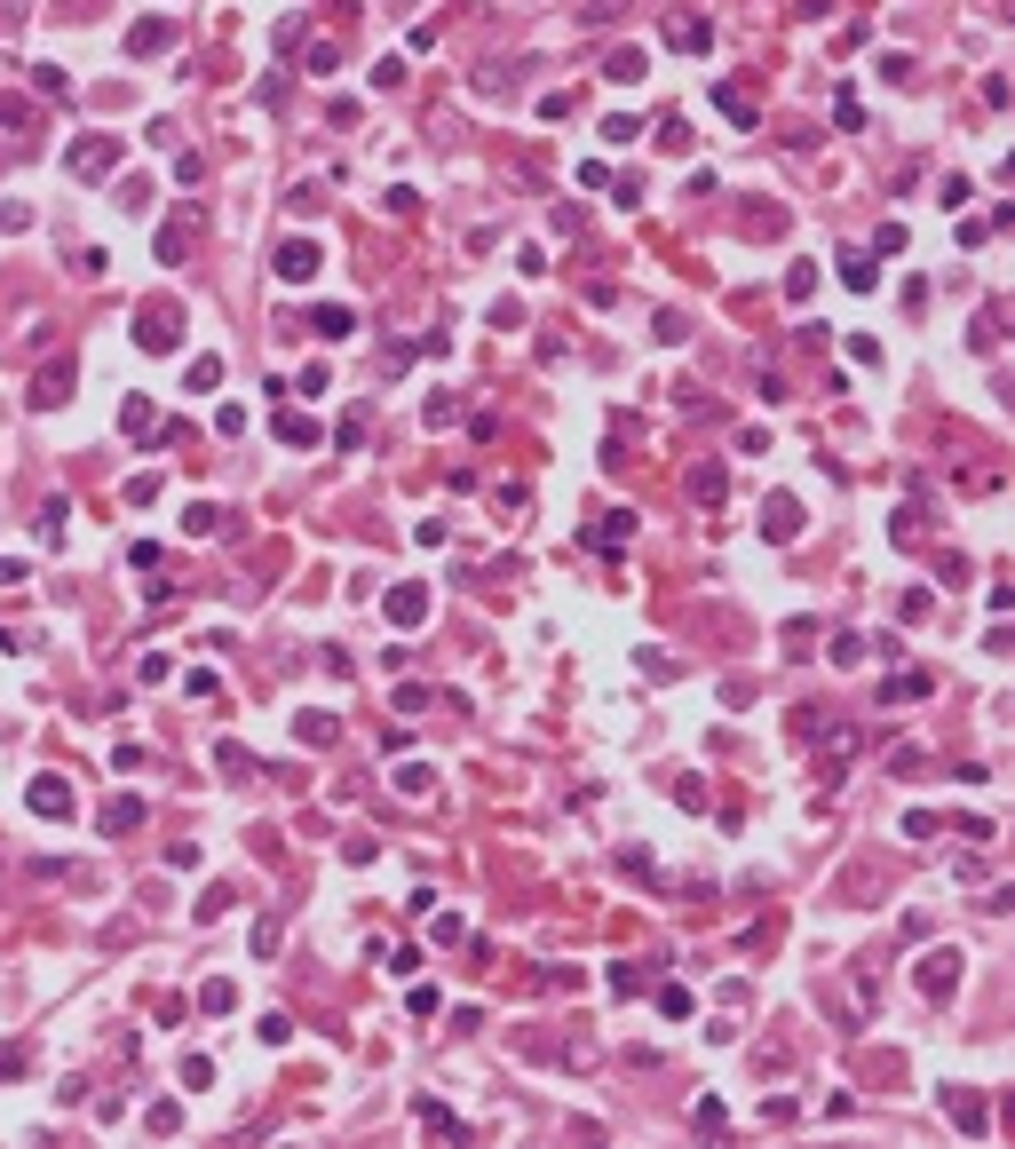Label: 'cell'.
<instances>
[{"mask_svg":"<svg viewBox=\"0 0 1015 1149\" xmlns=\"http://www.w3.org/2000/svg\"><path fill=\"white\" fill-rule=\"evenodd\" d=\"M119 159H127V135H80V143L64 151V167H72L80 183H96V175H112Z\"/></svg>","mask_w":1015,"mask_h":1149,"instance_id":"obj_1","label":"cell"},{"mask_svg":"<svg viewBox=\"0 0 1015 1149\" xmlns=\"http://www.w3.org/2000/svg\"><path fill=\"white\" fill-rule=\"evenodd\" d=\"M381 619H389V627H421V619H429V587H421V579H397V587L381 595Z\"/></svg>","mask_w":1015,"mask_h":1149,"instance_id":"obj_2","label":"cell"},{"mask_svg":"<svg viewBox=\"0 0 1015 1149\" xmlns=\"http://www.w3.org/2000/svg\"><path fill=\"white\" fill-rule=\"evenodd\" d=\"M175 341H183V325H175V310H167V302H151V310L135 317V349H151V357H167Z\"/></svg>","mask_w":1015,"mask_h":1149,"instance_id":"obj_3","label":"cell"},{"mask_svg":"<svg viewBox=\"0 0 1015 1149\" xmlns=\"http://www.w3.org/2000/svg\"><path fill=\"white\" fill-rule=\"evenodd\" d=\"M318 262H326V254H318V238H286V246H278V262H270V270H278V278H286V286H310V278H318Z\"/></svg>","mask_w":1015,"mask_h":1149,"instance_id":"obj_4","label":"cell"},{"mask_svg":"<svg viewBox=\"0 0 1015 1149\" xmlns=\"http://www.w3.org/2000/svg\"><path fill=\"white\" fill-rule=\"evenodd\" d=\"M24 809H32V817H72V785H64V777H32V785H24Z\"/></svg>","mask_w":1015,"mask_h":1149,"instance_id":"obj_5","label":"cell"},{"mask_svg":"<svg viewBox=\"0 0 1015 1149\" xmlns=\"http://www.w3.org/2000/svg\"><path fill=\"white\" fill-rule=\"evenodd\" d=\"M175 32H183L175 16H143V24L127 32V56H159V48H175Z\"/></svg>","mask_w":1015,"mask_h":1149,"instance_id":"obj_6","label":"cell"},{"mask_svg":"<svg viewBox=\"0 0 1015 1149\" xmlns=\"http://www.w3.org/2000/svg\"><path fill=\"white\" fill-rule=\"evenodd\" d=\"M667 48H682V56H706V48H714V24H706V16H667Z\"/></svg>","mask_w":1015,"mask_h":1149,"instance_id":"obj_7","label":"cell"},{"mask_svg":"<svg viewBox=\"0 0 1015 1149\" xmlns=\"http://www.w3.org/2000/svg\"><path fill=\"white\" fill-rule=\"evenodd\" d=\"M952 983H960V951H928V959H920V991H928V999H944Z\"/></svg>","mask_w":1015,"mask_h":1149,"instance_id":"obj_8","label":"cell"},{"mask_svg":"<svg viewBox=\"0 0 1015 1149\" xmlns=\"http://www.w3.org/2000/svg\"><path fill=\"white\" fill-rule=\"evenodd\" d=\"M104 833H112V840L143 833V801H135V793H112V801H104Z\"/></svg>","mask_w":1015,"mask_h":1149,"instance_id":"obj_9","label":"cell"},{"mask_svg":"<svg viewBox=\"0 0 1015 1149\" xmlns=\"http://www.w3.org/2000/svg\"><path fill=\"white\" fill-rule=\"evenodd\" d=\"M64 397H72V365H48V373L32 381V413H56Z\"/></svg>","mask_w":1015,"mask_h":1149,"instance_id":"obj_10","label":"cell"},{"mask_svg":"<svg viewBox=\"0 0 1015 1149\" xmlns=\"http://www.w3.org/2000/svg\"><path fill=\"white\" fill-rule=\"evenodd\" d=\"M762 539H778V547H786V539H801V508H793L786 492H778V500L762 508Z\"/></svg>","mask_w":1015,"mask_h":1149,"instance_id":"obj_11","label":"cell"},{"mask_svg":"<svg viewBox=\"0 0 1015 1149\" xmlns=\"http://www.w3.org/2000/svg\"><path fill=\"white\" fill-rule=\"evenodd\" d=\"M643 72H651V56H643V48H611V64H603V80H611V88H635Z\"/></svg>","mask_w":1015,"mask_h":1149,"instance_id":"obj_12","label":"cell"},{"mask_svg":"<svg viewBox=\"0 0 1015 1149\" xmlns=\"http://www.w3.org/2000/svg\"><path fill=\"white\" fill-rule=\"evenodd\" d=\"M310 325H318L326 341H349V333H357V310H349V302H326V310H310Z\"/></svg>","mask_w":1015,"mask_h":1149,"instance_id":"obj_13","label":"cell"},{"mask_svg":"<svg viewBox=\"0 0 1015 1149\" xmlns=\"http://www.w3.org/2000/svg\"><path fill=\"white\" fill-rule=\"evenodd\" d=\"M841 286H849V294H873V286H881L873 254H841Z\"/></svg>","mask_w":1015,"mask_h":1149,"instance_id":"obj_14","label":"cell"},{"mask_svg":"<svg viewBox=\"0 0 1015 1149\" xmlns=\"http://www.w3.org/2000/svg\"><path fill=\"white\" fill-rule=\"evenodd\" d=\"M397 793H405V801H429V793H437V769H429V761H405V769H397Z\"/></svg>","mask_w":1015,"mask_h":1149,"instance_id":"obj_15","label":"cell"},{"mask_svg":"<svg viewBox=\"0 0 1015 1149\" xmlns=\"http://www.w3.org/2000/svg\"><path fill=\"white\" fill-rule=\"evenodd\" d=\"M944 1110H952V1126H960V1134H984V1102H976V1094H960V1086H952V1094H944Z\"/></svg>","mask_w":1015,"mask_h":1149,"instance_id":"obj_16","label":"cell"},{"mask_svg":"<svg viewBox=\"0 0 1015 1149\" xmlns=\"http://www.w3.org/2000/svg\"><path fill=\"white\" fill-rule=\"evenodd\" d=\"M119 428H127V436H159V413H151V397H127V405H119Z\"/></svg>","mask_w":1015,"mask_h":1149,"instance_id":"obj_17","label":"cell"},{"mask_svg":"<svg viewBox=\"0 0 1015 1149\" xmlns=\"http://www.w3.org/2000/svg\"><path fill=\"white\" fill-rule=\"evenodd\" d=\"M690 492H698V500H706V508H714V500H722V492H730V476H722V460H706V468H698V476H690Z\"/></svg>","mask_w":1015,"mask_h":1149,"instance_id":"obj_18","label":"cell"},{"mask_svg":"<svg viewBox=\"0 0 1015 1149\" xmlns=\"http://www.w3.org/2000/svg\"><path fill=\"white\" fill-rule=\"evenodd\" d=\"M968 199H976V183H968V175H944V183H936V207H944V214H960Z\"/></svg>","mask_w":1015,"mask_h":1149,"instance_id":"obj_19","label":"cell"},{"mask_svg":"<svg viewBox=\"0 0 1015 1149\" xmlns=\"http://www.w3.org/2000/svg\"><path fill=\"white\" fill-rule=\"evenodd\" d=\"M928 690H936V682L912 666V674H897V682H881V706H889V698H928Z\"/></svg>","mask_w":1015,"mask_h":1149,"instance_id":"obj_20","label":"cell"},{"mask_svg":"<svg viewBox=\"0 0 1015 1149\" xmlns=\"http://www.w3.org/2000/svg\"><path fill=\"white\" fill-rule=\"evenodd\" d=\"M278 444H318V420L310 413H278Z\"/></svg>","mask_w":1015,"mask_h":1149,"instance_id":"obj_21","label":"cell"},{"mask_svg":"<svg viewBox=\"0 0 1015 1149\" xmlns=\"http://www.w3.org/2000/svg\"><path fill=\"white\" fill-rule=\"evenodd\" d=\"M627 531H635V516H603V523H595V547H603V555H619V547H627Z\"/></svg>","mask_w":1015,"mask_h":1149,"instance_id":"obj_22","label":"cell"},{"mask_svg":"<svg viewBox=\"0 0 1015 1149\" xmlns=\"http://www.w3.org/2000/svg\"><path fill=\"white\" fill-rule=\"evenodd\" d=\"M421 1126H429V1134H445V1142H460V1134H468V1126L452 1118L445 1102H421Z\"/></svg>","mask_w":1015,"mask_h":1149,"instance_id":"obj_23","label":"cell"},{"mask_svg":"<svg viewBox=\"0 0 1015 1149\" xmlns=\"http://www.w3.org/2000/svg\"><path fill=\"white\" fill-rule=\"evenodd\" d=\"M199 1007H207V1015H230V1007H238V991L215 975V983H199Z\"/></svg>","mask_w":1015,"mask_h":1149,"instance_id":"obj_24","label":"cell"},{"mask_svg":"<svg viewBox=\"0 0 1015 1149\" xmlns=\"http://www.w3.org/2000/svg\"><path fill=\"white\" fill-rule=\"evenodd\" d=\"M294 730H302V745H334V730H341V722H334V714H302Z\"/></svg>","mask_w":1015,"mask_h":1149,"instance_id":"obj_25","label":"cell"},{"mask_svg":"<svg viewBox=\"0 0 1015 1149\" xmlns=\"http://www.w3.org/2000/svg\"><path fill=\"white\" fill-rule=\"evenodd\" d=\"M32 88H40V96H72V80H64L56 64H32Z\"/></svg>","mask_w":1015,"mask_h":1149,"instance_id":"obj_26","label":"cell"},{"mask_svg":"<svg viewBox=\"0 0 1015 1149\" xmlns=\"http://www.w3.org/2000/svg\"><path fill=\"white\" fill-rule=\"evenodd\" d=\"M143 1126H151V1134H175V1126H183V1102H151V1118H143Z\"/></svg>","mask_w":1015,"mask_h":1149,"instance_id":"obj_27","label":"cell"},{"mask_svg":"<svg viewBox=\"0 0 1015 1149\" xmlns=\"http://www.w3.org/2000/svg\"><path fill=\"white\" fill-rule=\"evenodd\" d=\"M786 294H793V302H809V294H817V270H809V262H793V270H786Z\"/></svg>","mask_w":1015,"mask_h":1149,"instance_id":"obj_28","label":"cell"},{"mask_svg":"<svg viewBox=\"0 0 1015 1149\" xmlns=\"http://www.w3.org/2000/svg\"><path fill=\"white\" fill-rule=\"evenodd\" d=\"M334 444H341V452H357V444H365V413H341V428H334Z\"/></svg>","mask_w":1015,"mask_h":1149,"instance_id":"obj_29","label":"cell"},{"mask_svg":"<svg viewBox=\"0 0 1015 1149\" xmlns=\"http://www.w3.org/2000/svg\"><path fill=\"white\" fill-rule=\"evenodd\" d=\"M223 381V357H191V389H215Z\"/></svg>","mask_w":1015,"mask_h":1149,"instance_id":"obj_30","label":"cell"},{"mask_svg":"<svg viewBox=\"0 0 1015 1149\" xmlns=\"http://www.w3.org/2000/svg\"><path fill=\"white\" fill-rule=\"evenodd\" d=\"M334 56H341L334 40H318V48H310V56H302V72H318V80H326V72H334Z\"/></svg>","mask_w":1015,"mask_h":1149,"instance_id":"obj_31","label":"cell"},{"mask_svg":"<svg viewBox=\"0 0 1015 1149\" xmlns=\"http://www.w3.org/2000/svg\"><path fill=\"white\" fill-rule=\"evenodd\" d=\"M254 1031H262V1046H286V1039H294V1023H286V1015H262Z\"/></svg>","mask_w":1015,"mask_h":1149,"instance_id":"obj_32","label":"cell"},{"mask_svg":"<svg viewBox=\"0 0 1015 1149\" xmlns=\"http://www.w3.org/2000/svg\"><path fill=\"white\" fill-rule=\"evenodd\" d=\"M714 104L730 111V119H738V127H746V119H754V104H746V96H738V88H714Z\"/></svg>","mask_w":1015,"mask_h":1149,"instance_id":"obj_33","label":"cell"},{"mask_svg":"<svg viewBox=\"0 0 1015 1149\" xmlns=\"http://www.w3.org/2000/svg\"><path fill=\"white\" fill-rule=\"evenodd\" d=\"M215 761H223L230 777H246V745H238V737H223V745H215Z\"/></svg>","mask_w":1015,"mask_h":1149,"instance_id":"obj_34","label":"cell"},{"mask_svg":"<svg viewBox=\"0 0 1015 1149\" xmlns=\"http://www.w3.org/2000/svg\"><path fill=\"white\" fill-rule=\"evenodd\" d=\"M215 523H223V508H207V500H199V508H191V516H183V531H199V539H207V531H215Z\"/></svg>","mask_w":1015,"mask_h":1149,"instance_id":"obj_35","label":"cell"},{"mask_svg":"<svg viewBox=\"0 0 1015 1149\" xmlns=\"http://www.w3.org/2000/svg\"><path fill=\"white\" fill-rule=\"evenodd\" d=\"M24 119H32V104H24V96H0V127H24Z\"/></svg>","mask_w":1015,"mask_h":1149,"instance_id":"obj_36","label":"cell"},{"mask_svg":"<svg viewBox=\"0 0 1015 1149\" xmlns=\"http://www.w3.org/2000/svg\"><path fill=\"white\" fill-rule=\"evenodd\" d=\"M16 1070H24V1046H8V1054H0V1078H16Z\"/></svg>","mask_w":1015,"mask_h":1149,"instance_id":"obj_37","label":"cell"}]
</instances>
